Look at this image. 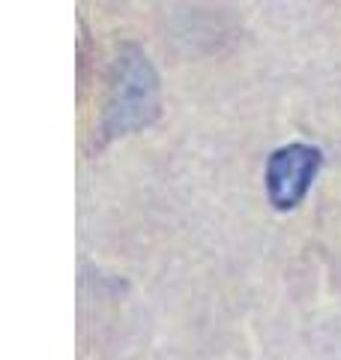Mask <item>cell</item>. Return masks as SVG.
<instances>
[{"label": "cell", "instance_id": "6da1fadb", "mask_svg": "<svg viewBox=\"0 0 341 360\" xmlns=\"http://www.w3.org/2000/svg\"><path fill=\"white\" fill-rule=\"evenodd\" d=\"M156 115V78L147 58L129 54L117 66V82L111 84V103H108V129L111 132H129L147 127Z\"/></svg>", "mask_w": 341, "mask_h": 360}, {"label": "cell", "instance_id": "7a4b0ae2", "mask_svg": "<svg viewBox=\"0 0 341 360\" xmlns=\"http://www.w3.org/2000/svg\"><path fill=\"white\" fill-rule=\"evenodd\" d=\"M323 153L312 144L293 141L288 148H279L267 162V198L276 210H297L302 198L309 195L317 172H321Z\"/></svg>", "mask_w": 341, "mask_h": 360}]
</instances>
